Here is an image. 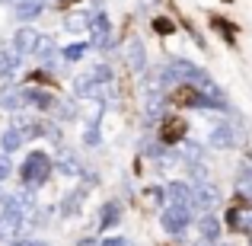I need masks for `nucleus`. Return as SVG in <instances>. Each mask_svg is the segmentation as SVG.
I'll list each match as a JSON object with an SVG mask.
<instances>
[{
  "label": "nucleus",
  "instance_id": "nucleus-1",
  "mask_svg": "<svg viewBox=\"0 0 252 246\" xmlns=\"http://www.w3.org/2000/svg\"><path fill=\"white\" fill-rule=\"evenodd\" d=\"M51 173H55V157L45 154V150H29V157H26L23 166H19L23 185L26 189H35V192L51 179Z\"/></svg>",
  "mask_w": 252,
  "mask_h": 246
},
{
  "label": "nucleus",
  "instance_id": "nucleus-2",
  "mask_svg": "<svg viewBox=\"0 0 252 246\" xmlns=\"http://www.w3.org/2000/svg\"><path fill=\"white\" fill-rule=\"evenodd\" d=\"M70 90H74V99H93V103H105V93H112L115 86H105L102 80H99L96 68H86V70H80V74L74 77Z\"/></svg>",
  "mask_w": 252,
  "mask_h": 246
},
{
  "label": "nucleus",
  "instance_id": "nucleus-3",
  "mask_svg": "<svg viewBox=\"0 0 252 246\" xmlns=\"http://www.w3.org/2000/svg\"><path fill=\"white\" fill-rule=\"evenodd\" d=\"M191 221H195V208H191V205L169 202L166 208L160 211V227L166 230L169 237H185V230L191 227Z\"/></svg>",
  "mask_w": 252,
  "mask_h": 246
},
{
  "label": "nucleus",
  "instance_id": "nucleus-4",
  "mask_svg": "<svg viewBox=\"0 0 252 246\" xmlns=\"http://www.w3.org/2000/svg\"><path fill=\"white\" fill-rule=\"evenodd\" d=\"M243 141H246V131H243V125L236 128L233 122H220L208 131V147L214 150H236Z\"/></svg>",
  "mask_w": 252,
  "mask_h": 246
},
{
  "label": "nucleus",
  "instance_id": "nucleus-5",
  "mask_svg": "<svg viewBox=\"0 0 252 246\" xmlns=\"http://www.w3.org/2000/svg\"><path fill=\"white\" fill-rule=\"evenodd\" d=\"M169 68H172V74H176L179 86H198V83L208 80L204 68H198L195 61H189V58H169Z\"/></svg>",
  "mask_w": 252,
  "mask_h": 246
},
{
  "label": "nucleus",
  "instance_id": "nucleus-6",
  "mask_svg": "<svg viewBox=\"0 0 252 246\" xmlns=\"http://www.w3.org/2000/svg\"><path fill=\"white\" fill-rule=\"evenodd\" d=\"M23 103H26V109H32L35 115H48V112L55 109L58 96L51 90H45V86H23Z\"/></svg>",
  "mask_w": 252,
  "mask_h": 246
},
{
  "label": "nucleus",
  "instance_id": "nucleus-7",
  "mask_svg": "<svg viewBox=\"0 0 252 246\" xmlns=\"http://www.w3.org/2000/svg\"><path fill=\"white\" fill-rule=\"evenodd\" d=\"M125 64H128L131 74H144V70L150 68V61H147V45H144L141 35H131L128 42H125Z\"/></svg>",
  "mask_w": 252,
  "mask_h": 246
},
{
  "label": "nucleus",
  "instance_id": "nucleus-8",
  "mask_svg": "<svg viewBox=\"0 0 252 246\" xmlns=\"http://www.w3.org/2000/svg\"><path fill=\"white\" fill-rule=\"evenodd\" d=\"M217 205H220V192H217V185H211L208 179L191 182V208H195V211H214Z\"/></svg>",
  "mask_w": 252,
  "mask_h": 246
},
{
  "label": "nucleus",
  "instance_id": "nucleus-9",
  "mask_svg": "<svg viewBox=\"0 0 252 246\" xmlns=\"http://www.w3.org/2000/svg\"><path fill=\"white\" fill-rule=\"evenodd\" d=\"M55 170L61 173V176H67V179H80L83 176V160H80V154H77L74 147H58V154H55Z\"/></svg>",
  "mask_w": 252,
  "mask_h": 246
},
{
  "label": "nucleus",
  "instance_id": "nucleus-10",
  "mask_svg": "<svg viewBox=\"0 0 252 246\" xmlns=\"http://www.w3.org/2000/svg\"><path fill=\"white\" fill-rule=\"evenodd\" d=\"M23 109H26V103H23V83L3 80V83H0V112L16 115V112H23Z\"/></svg>",
  "mask_w": 252,
  "mask_h": 246
},
{
  "label": "nucleus",
  "instance_id": "nucleus-11",
  "mask_svg": "<svg viewBox=\"0 0 252 246\" xmlns=\"http://www.w3.org/2000/svg\"><path fill=\"white\" fill-rule=\"evenodd\" d=\"M45 10H48V0H16V3L10 6L13 19H16L19 26H32Z\"/></svg>",
  "mask_w": 252,
  "mask_h": 246
},
{
  "label": "nucleus",
  "instance_id": "nucleus-12",
  "mask_svg": "<svg viewBox=\"0 0 252 246\" xmlns=\"http://www.w3.org/2000/svg\"><path fill=\"white\" fill-rule=\"evenodd\" d=\"M166 109H169V99L163 90H150L147 93V103H144V125H157L166 118Z\"/></svg>",
  "mask_w": 252,
  "mask_h": 246
},
{
  "label": "nucleus",
  "instance_id": "nucleus-13",
  "mask_svg": "<svg viewBox=\"0 0 252 246\" xmlns=\"http://www.w3.org/2000/svg\"><path fill=\"white\" fill-rule=\"evenodd\" d=\"M23 68V55H19L13 45H0V83L3 80H13Z\"/></svg>",
  "mask_w": 252,
  "mask_h": 246
},
{
  "label": "nucleus",
  "instance_id": "nucleus-14",
  "mask_svg": "<svg viewBox=\"0 0 252 246\" xmlns=\"http://www.w3.org/2000/svg\"><path fill=\"white\" fill-rule=\"evenodd\" d=\"M38 35H42V32L35 29V26H19L16 32H13V48L19 51V55L23 58H32V51H35V42H38Z\"/></svg>",
  "mask_w": 252,
  "mask_h": 246
},
{
  "label": "nucleus",
  "instance_id": "nucleus-15",
  "mask_svg": "<svg viewBox=\"0 0 252 246\" xmlns=\"http://www.w3.org/2000/svg\"><path fill=\"white\" fill-rule=\"evenodd\" d=\"M86 185L80 189V185H77V189H70L67 195H61V202H58V214L61 217H77L80 214V208H83V202H86Z\"/></svg>",
  "mask_w": 252,
  "mask_h": 246
},
{
  "label": "nucleus",
  "instance_id": "nucleus-16",
  "mask_svg": "<svg viewBox=\"0 0 252 246\" xmlns=\"http://www.w3.org/2000/svg\"><path fill=\"white\" fill-rule=\"evenodd\" d=\"M227 227L233 230V234H252V205L249 208H243V205H236V208H227Z\"/></svg>",
  "mask_w": 252,
  "mask_h": 246
},
{
  "label": "nucleus",
  "instance_id": "nucleus-17",
  "mask_svg": "<svg viewBox=\"0 0 252 246\" xmlns=\"http://www.w3.org/2000/svg\"><path fill=\"white\" fill-rule=\"evenodd\" d=\"M233 192H236L240 198H246V202L252 205V163H249V157H246V160H240V163H236Z\"/></svg>",
  "mask_w": 252,
  "mask_h": 246
},
{
  "label": "nucleus",
  "instance_id": "nucleus-18",
  "mask_svg": "<svg viewBox=\"0 0 252 246\" xmlns=\"http://www.w3.org/2000/svg\"><path fill=\"white\" fill-rule=\"evenodd\" d=\"M195 224H198V234H201V240H208V243H214L217 237H220V230H223L220 217H217L214 211H201V214L195 217Z\"/></svg>",
  "mask_w": 252,
  "mask_h": 246
},
{
  "label": "nucleus",
  "instance_id": "nucleus-19",
  "mask_svg": "<svg viewBox=\"0 0 252 246\" xmlns=\"http://www.w3.org/2000/svg\"><path fill=\"white\" fill-rule=\"evenodd\" d=\"M122 221H125L122 202H118V198H109V202H102V208H99V227H102V230H112V227H118Z\"/></svg>",
  "mask_w": 252,
  "mask_h": 246
},
{
  "label": "nucleus",
  "instance_id": "nucleus-20",
  "mask_svg": "<svg viewBox=\"0 0 252 246\" xmlns=\"http://www.w3.org/2000/svg\"><path fill=\"white\" fill-rule=\"evenodd\" d=\"M166 195L176 205H191V182L189 179H172V182H166Z\"/></svg>",
  "mask_w": 252,
  "mask_h": 246
},
{
  "label": "nucleus",
  "instance_id": "nucleus-21",
  "mask_svg": "<svg viewBox=\"0 0 252 246\" xmlns=\"http://www.w3.org/2000/svg\"><path fill=\"white\" fill-rule=\"evenodd\" d=\"M23 144H26V135L16 125L3 128V135H0V150H3V154H16V150H23Z\"/></svg>",
  "mask_w": 252,
  "mask_h": 246
},
{
  "label": "nucleus",
  "instance_id": "nucleus-22",
  "mask_svg": "<svg viewBox=\"0 0 252 246\" xmlns=\"http://www.w3.org/2000/svg\"><path fill=\"white\" fill-rule=\"evenodd\" d=\"M179 160L182 163H204V144H198L195 138H185L179 144Z\"/></svg>",
  "mask_w": 252,
  "mask_h": 246
},
{
  "label": "nucleus",
  "instance_id": "nucleus-23",
  "mask_svg": "<svg viewBox=\"0 0 252 246\" xmlns=\"http://www.w3.org/2000/svg\"><path fill=\"white\" fill-rule=\"evenodd\" d=\"M51 115H55V122L67 125V122H77V118H80V109H77L74 99H58L55 109H51Z\"/></svg>",
  "mask_w": 252,
  "mask_h": 246
},
{
  "label": "nucleus",
  "instance_id": "nucleus-24",
  "mask_svg": "<svg viewBox=\"0 0 252 246\" xmlns=\"http://www.w3.org/2000/svg\"><path fill=\"white\" fill-rule=\"evenodd\" d=\"M64 29L74 32V35H80V32H90V6L86 10H74L64 16Z\"/></svg>",
  "mask_w": 252,
  "mask_h": 246
},
{
  "label": "nucleus",
  "instance_id": "nucleus-25",
  "mask_svg": "<svg viewBox=\"0 0 252 246\" xmlns=\"http://www.w3.org/2000/svg\"><path fill=\"white\" fill-rule=\"evenodd\" d=\"M163 144H182L185 141V125H179L176 118H163V135H160Z\"/></svg>",
  "mask_w": 252,
  "mask_h": 246
},
{
  "label": "nucleus",
  "instance_id": "nucleus-26",
  "mask_svg": "<svg viewBox=\"0 0 252 246\" xmlns=\"http://www.w3.org/2000/svg\"><path fill=\"white\" fill-rule=\"evenodd\" d=\"M86 51H90V42H70L61 48V61L64 64H80L86 58Z\"/></svg>",
  "mask_w": 252,
  "mask_h": 246
},
{
  "label": "nucleus",
  "instance_id": "nucleus-27",
  "mask_svg": "<svg viewBox=\"0 0 252 246\" xmlns=\"http://www.w3.org/2000/svg\"><path fill=\"white\" fill-rule=\"evenodd\" d=\"M58 45H55V35H48V32H42L38 35V42H35V51H32V58H38V61H48L51 55H58Z\"/></svg>",
  "mask_w": 252,
  "mask_h": 246
},
{
  "label": "nucleus",
  "instance_id": "nucleus-28",
  "mask_svg": "<svg viewBox=\"0 0 252 246\" xmlns=\"http://www.w3.org/2000/svg\"><path fill=\"white\" fill-rule=\"evenodd\" d=\"M83 144H86V147H99V144H102V131H99V125H86Z\"/></svg>",
  "mask_w": 252,
  "mask_h": 246
},
{
  "label": "nucleus",
  "instance_id": "nucleus-29",
  "mask_svg": "<svg viewBox=\"0 0 252 246\" xmlns=\"http://www.w3.org/2000/svg\"><path fill=\"white\" fill-rule=\"evenodd\" d=\"M147 195H150V202H154L157 208H160V205L169 198V195H166V185H147Z\"/></svg>",
  "mask_w": 252,
  "mask_h": 246
},
{
  "label": "nucleus",
  "instance_id": "nucleus-30",
  "mask_svg": "<svg viewBox=\"0 0 252 246\" xmlns=\"http://www.w3.org/2000/svg\"><path fill=\"white\" fill-rule=\"evenodd\" d=\"M10 176H13V160H10V154L0 150V182H6Z\"/></svg>",
  "mask_w": 252,
  "mask_h": 246
},
{
  "label": "nucleus",
  "instance_id": "nucleus-31",
  "mask_svg": "<svg viewBox=\"0 0 252 246\" xmlns=\"http://www.w3.org/2000/svg\"><path fill=\"white\" fill-rule=\"evenodd\" d=\"M80 182L86 185V189H96V185H99V173H93V170H83Z\"/></svg>",
  "mask_w": 252,
  "mask_h": 246
},
{
  "label": "nucleus",
  "instance_id": "nucleus-32",
  "mask_svg": "<svg viewBox=\"0 0 252 246\" xmlns=\"http://www.w3.org/2000/svg\"><path fill=\"white\" fill-rule=\"evenodd\" d=\"M99 246H134V243L128 237H105V240H99Z\"/></svg>",
  "mask_w": 252,
  "mask_h": 246
},
{
  "label": "nucleus",
  "instance_id": "nucleus-33",
  "mask_svg": "<svg viewBox=\"0 0 252 246\" xmlns=\"http://www.w3.org/2000/svg\"><path fill=\"white\" fill-rule=\"evenodd\" d=\"M10 246H48L45 240H29V237H16V240H10Z\"/></svg>",
  "mask_w": 252,
  "mask_h": 246
},
{
  "label": "nucleus",
  "instance_id": "nucleus-34",
  "mask_svg": "<svg viewBox=\"0 0 252 246\" xmlns=\"http://www.w3.org/2000/svg\"><path fill=\"white\" fill-rule=\"evenodd\" d=\"M13 3H16V0H0V6H13Z\"/></svg>",
  "mask_w": 252,
  "mask_h": 246
},
{
  "label": "nucleus",
  "instance_id": "nucleus-35",
  "mask_svg": "<svg viewBox=\"0 0 252 246\" xmlns=\"http://www.w3.org/2000/svg\"><path fill=\"white\" fill-rule=\"evenodd\" d=\"M198 246H211V243H208V240H201V243H198Z\"/></svg>",
  "mask_w": 252,
  "mask_h": 246
},
{
  "label": "nucleus",
  "instance_id": "nucleus-36",
  "mask_svg": "<svg viewBox=\"0 0 252 246\" xmlns=\"http://www.w3.org/2000/svg\"><path fill=\"white\" fill-rule=\"evenodd\" d=\"M246 157H249V163H252V150H249V154H246Z\"/></svg>",
  "mask_w": 252,
  "mask_h": 246
},
{
  "label": "nucleus",
  "instance_id": "nucleus-37",
  "mask_svg": "<svg viewBox=\"0 0 252 246\" xmlns=\"http://www.w3.org/2000/svg\"><path fill=\"white\" fill-rule=\"evenodd\" d=\"M0 198H3V185H0Z\"/></svg>",
  "mask_w": 252,
  "mask_h": 246
},
{
  "label": "nucleus",
  "instance_id": "nucleus-38",
  "mask_svg": "<svg viewBox=\"0 0 252 246\" xmlns=\"http://www.w3.org/2000/svg\"><path fill=\"white\" fill-rule=\"evenodd\" d=\"M223 246H230V243H223Z\"/></svg>",
  "mask_w": 252,
  "mask_h": 246
}]
</instances>
